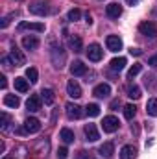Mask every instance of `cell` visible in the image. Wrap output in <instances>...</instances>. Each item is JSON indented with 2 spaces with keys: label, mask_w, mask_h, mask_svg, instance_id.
Listing matches in <instances>:
<instances>
[{
  "label": "cell",
  "mask_w": 157,
  "mask_h": 159,
  "mask_svg": "<svg viewBox=\"0 0 157 159\" xmlns=\"http://www.w3.org/2000/svg\"><path fill=\"white\" fill-rule=\"evenodd\" d=\"M50 54H52V63H54V67H56V69H63V63H65V59H67L65 50H63L61 46H52Z\"/></svg>",
  "instance_id": "cell-1"
},
{
  "label": "cell",
  "mask_w": 157,
  "mask_h": 159,
  "mask_svg": "<svg viewBox=\"0 0 157 159\" xmlns=\"http://www.w3.org/2000/svg\"><path fill=\"white\" fill-rule=\"evenodd\" d=\"M139 32H141L142 35H146V37L154 39V37L157 35L155 22H152V20H144V22H141V24H139Z\"/></svg>",
  "instance_id": "cell-2"
},
{
  "label": "cell",
  "mask_w": 157,
  "mask_h": 159,
  "mask_svg": "<svg viewBox=\"0 0 157 159\" xmlns=\"http://www.w3.org/2000/svg\"><path fill=\"white\" fill-rule=\"evenodd\" d=\"M87 57H89V61H100L102 57H104V50H102V46L98 44V43H92V44H89V48H87Z\"/></svg>",
  "instance_id": "cell-3"
},
{
  "label": "cell",
  "mask_w": 157,
  "mask_h": 159,
  "mask_svg": "<svg viewBox=\"0 0 157 159\" xmlns=\"http://www.w3.org/2000/svg\"><path fill=\"white\" fill-rule=\"evenodd\" d=\"M48 11H50L48 0H37L30 6V13H34V15H46Z\"/></svg>",
  "instance_id": "cell-4"
},
{
  "label": "cell",
  "mask_w": 157,
  "mask_h": 159,
  "mask_svg": "<svg viewBox=\"0 0 157 159\" xmlns=\"http://www.w3.org/2000/svg\"><path fill=\"white\" fill-rule=\"evenodd\" d=\"M118 126H120V122H118V119H117V117H113V115L105 117L104 122H102V128H104V131H105V133H113V131H117Z\"/></svg>",
  "instance_id": "cell-5"
},
{
  "label": "cell",
  "mask_w": 157,
  "mask_h": 159,
  "mask_svg": "<svg viewBox=\"0 0 157 159\" xmlns=\"http://www.w3.org/2000/svg\"><path fill=\"white\" fill-rule=\"evenodd\" d=\"M9 59H11V63H13L15 67H20V65H24V63H26V56H24L17 46H13V48H11V52H9Z\"/></svg>",
  "instance_id": "cell-6"
},
{
  "label": "cell",
  "mask_w": 157,
  "mask_h": 159,
  "mask_svg": "<svg viewBox=\"0 0 157 159\" xmlns=\"http://www.w3.org/2000/svg\"><path fill=\"white\" fill-rule=\"evenodd\" d=\"M65 109H67V117L70 120H78L81 115H83V111H81V107H79L78 104H72V102H69L67 106H65Z\"/></svg>",
  "instance_id": "cell-7"
},
{
  "label": "cell",
  "mask_w": 157,
  "mask_h": 159,
  "mask_svg": "<svg viewBox=\"0 0 157 159\" xmlns=\"http://www.w3.org/2000/svg\"><path fill=\"white\" fill-rule=\"evenodd\" d=\"M83 131H85V137H87L89 143H96V141L100 139V133H98V129H96L94 124H85Z\"/></svg>",
  "instance_id": "cell-8"
},
{
  "label": "cell",
  "mask_w": 157,
  "mask_h": 159,
  "mask_svg": "<svg viewBox=\"0 0 157 159\" xmlns=\"http://www.w3.org/2000/svg\"><path fill=\"white\" fill-rule=\"evenodd\" d=\"M24 129H26L28 133H37V131L41 129V122H39V119L28 117V119L24 120Z\"/></svg>",
  "instance_id": "cell-9"
},
{
  "label": "cell",
  "mask_w": 157,
  "mask_h": 159,
  "mask_svg": "<svg viewBox=\"0 0 157 159\" xmlns=\"http://www.w3.org/2000/svg\"><path fill=\"white\" fill-rule=\"evenodd\" d=\"M105 44H107V48H109L111 52H118V50H122V39H120L118 35H107Z\"/></svg>",
  "instance_id": "cell-10"
},
{
  "label": "cell",
  "mask_w": 157,
  "mask_h": 159,
  "mask_svg": "<svg viewBox=\"0 0 157 159\" xmlns=\"http://www.w3.org/2000/svg\"><path fill=\"white\" fill-rule=\"evenodd\" d=\"M67 93H69L70 98H79L81 96V87H79V83L76 80H70L67 83Z\"/></svg>",
  "instance_id": "cell-11"
},
{
  "label": "cell",
  "mask_w": 157,
  "mask_h": 159,
  "mask_svg": "<svg viewBox=\"0 0 157 159\" xmlns=\"http://www.w3.org/2000/svg\"><path fill=\"white\" fill-rule=\"evenodd\" d=\"M92 94H94L96 98H107V96L111 94V87H109L107 83H100V85H96V87H94Z\"/></svg>",
  "instance_id": "cell-12"
},
{
  "label": "cell",
  "mask_w": 157,
  "mask_h": 159,
  "mask_svg": "<svg viewBox=\"0 0 157 159\" xmlns=\"http://www.w3.org/2000/svg\"><path fill=\"white\" fill-rule=\"evenodd\" d=\"M41 96L37 94H32L30 98H28V102H26V107H28V111H32V113H35V111H39L41 109Z\"/></svg>",
  "instance_id": "cell-13"
},
{
  "label": "cell",
  "mask_w": 157,
  "mask_h": 159,
  "mask_svg": "<svg viewBox=\"0 0 157 159\" xmlns=\"http://www.w3.org/2000/svg\"><path fill=\"white\" fill-rule=\"evenodd\" d=\"M137 157V148L133 144H126L120 150V159H135Z\"/></svg>",
  "instance_id": "cell-14"
},
{
  "label": "cell",
  "mask_w": 157,
  "mask_h": 159,
  "mask_svg": "<svg viewBox=\"0 0 157 159\" xmlns=\"http://www.w3.org/2000/svg\"><path fill=\"white\" fill-rule=\"evenodd\" d=\"M105 13H107L109 19H118V17L122 15V6L113 2V4H109V6L105 7Z\"/></svg>",
  "instance_id": "cell-15"
},
{
  "label": "cell",
  "mask_w": 157,
  "mask_h": 159,
  "mask_svg": "<svg viewBox=\"0 0 157 159\" xmlns=\"http://www.w3.org/2000/svg\"><path fill=\"white\" fill-rule=\"evenodd\" d=\"M22 46H24V50H35L39 46V39L35 35H26V37H22Z\"/></svg>",
  "instance_id": "cell-16"
},
{
  "label": "cell",
  "mask_w": 157,
  "mask_h": 159,
  "mask_svg": "<svg viewBox=\"0 0 157 159\" xmlns=\"http://www.w3.org/2000/svg\"><path fill=\"white\" fill-rule=\"evenodd\" d=\"M19 30H34V32H44V24L43 22H20Z\"/></svg>",
  "instance_id": "cell-17"
},
{
  "label": "cell",
  "mask_w": 157,
  "mask_h": 159,
  "mask_svg": "<svg viewBox=\"0 0 157 159\" xmlns=\"http://www.w3.org/2000/svg\"><path fill=\"white\" fill-rule=\"evenodd\" d=\"M98 152H100V156H104V157L109 159L115 154V144H113V143H104V144L98 148Z\"/></svg>",
  "instance_id": "cell-18"
},
{
  "label": "cell",
  "mask_w": 157,
  "mask_h": 159,
  "mask_svg": "<svg viewBox=\"0 0 157 159\" xmlns=\"http://www.w3.org/2000/svg\"><path fill=\"white\" fill-rule=\"evenodd\" d=\"M70 72H72V76H83L87 72V65H83L81 61H74L70 65Z\"/></svg>",
  "instance_id": "cell-19"
},
{
  "label": "cell",
  "mask_w": 157,
  "mask_h": 159,
  "mask_svg": "<svg viewBox=\"0 0 157 159\" xmlns=\"http://www.w3.org/2000/svg\"><path fill=\"white\" fill-rule=\"evenodd\" d=\"M41 98H43V102H44L46 106H52V104L56 102V94H54L52 89H43V91H41Z\"/></svg>",
  "instance_id": "cell-20"
},
{
  "label": "cell",
  "mask_w": 157,
  "mask_h": 159,
  "mask_svg": "<svg viewBox=\"0 0 157 159\" xmlns=\"http://www.w3.org/2000/svg\"><path fill=\"white\" fill-rule=\"evenodd\" d=\"M69 46H70L74 52H81V50H83L81 37H79V35H70V37H69Z\"/></svg>",
  "instance_id": "cell-21"
},
{
  "label": "cell",
  "mask_w": 157,
  "mask_h": 159,
  "mask_svg": "<svg viewBox=\"0 0 157 159\" xmlns=\"http://www.w3.org/2000/svg\"><path fill=\"white\" fill-rule=\"evenodd\" d=\"M59 137H61V141H63L65 144L74 143V131H72V129H69V128H63V129L59 131Z\"/></svg>",
  "instance_id": "cell-22"
},
{
  "label": "cell",
  "mask_w": 157,
  "mask_h": 159,
  "mask_svg": "<svg viewBox=\"0 0 157 159\" xmlns=\"http://www.w3.org/2000/svg\"><path fill=\"white\" fill-rule=\"evenodd\" d=\"M4 106L15 109V107L20 106V100H19V96H15V94H6V96H4Z\"/></svg>",
  "instance_id": "cell-23"
},
{
  "label": "cell",
  "mask_w": 157,
  "mask_h": 159,
  "mask_svg": "<svg viewBox=\"0 0 157 159\" xmlns=\"http://www.w3.org/2000/svg\"><path fill=\"white\" fill-rule=\"evenodd\" d=\"M126 63H128V61H126V57H115V59H111V65H109V67H111V70L120 72V70L126 67Z\"/></svg>",
  "instance_id": "cell-24"
},
{
  "label": "cell",
  "mask_w": 157,
  "mask_h": 159,
  "mask_svg": "<svg viewBox=\"0 0 157 159\" xmlns=\"http://www.w3.org/2000/svg\"><path fill=\"white\" fill-rule=\"evenodd\" d=\"M48 150H50V143L46 139H43V141H39L35 144V154H39V156H46Z\"/></svg>",
  "instance_id": "cell-25"
},
{
  "label": "cell",
  "mask_w": 157,
  "mask_h": 159,
  "mask_svg": "<svg viewBox=\"0 0 157 159\" xmlns=\"http://www.w3.org/2000/svg\"><path fill=\"white\" fill-rule=\"evenodd\" d=\"M128 96L129 98H133V100H139L141 98V87L139 85H135V83H131V85H128Z\"/></svg>",
  "instance_id": "cell-26"
},
{
  "label": "cell",
  "mask_w": 157,
  "mask_h": 159,
  "mask_svg": "<svg viewBox=\"0 0 157 159\" xmlns=\"http://www.w3.org/2000/svg\"><path fill=\"white\" fill-rule=\"evenodd\" d=\"M15 89H17L19 93H26V91L30 89V83H28V80H24V78H15Z\"/></svg>",
  "instance_id": "cell-27"
},
{
  "label": "cell",
  "mask_w": 157,
  "mask_h": 159,
  "mask_svg": "<svg viewBox=\"0 0 157 159\" xmlns=\"http://www.w3.org/2000/svg\"><path fill=\"white\" fill-rule=\"evenodd\" d=\"M146 113L150 117H157V98H150L146 104Z\"/></svg>",
  "instance_id": "cell-28"
},
{
  "label": "cell",
  "mask_w": 157,
  "mask_h": 159,
  "mask_svg": "<svg viewBox=\"0 0 157 159\" xmlns=\"http://www.w3.org/2000/svg\"><path fill=\"white\" fill-rule=\"evenodd\" d=\"M135 113H137V107H135L133 104H128V106H124V117H126L128 120H133Z\"/></svg>",
  "instance_id": "cell-29"
},
{
  "label": "cell",
  "mask_w": 157,
  "mask_h": 159,
  "mask_svg": "<svg viewBox=\"0 0 157 159\" xmlns=\"http://www.w3.org/2000/svg\"><path fill=\"white\" fill-rule=\"evenodd\" d=\"M85 113H87L89 117H98V115H100V106H98V104H89V106L85 107Z\"/></svg>",
  "instance_id": "cell-30"
},
{
  "label": "cell",
  "mask_w": 157,
  "mask_h": 159,
  "mask_svg": "<svg viewBox=\"0 0 157 159\" xmlns=\"http://www.w3.org/2000/svg\"><path fill=\"white\" fill-rule=\"evenodd\" d=\"M26 78L30 80L32 83H35V81L39 80V72H37V69H34V67H30V69H26Z\"/></svg>",
  "instance_id": "cell-31"
},
{
  "label": "cell",
  "mask_w": 157,
  "mask_h": 159,
  "mask_svg": "<svg viewBox=\"0 0 157 159\" xmlns=\"http://www.w3.org/2000/svg\"><path fill=\"white\" fill-rule=\"evenodd\" d=\"M141 70H142V65H141V63H135V65H133V67H131V69L128 70V78H129V80L135 78V76H137V74H139Z\"/></svg>",
  "instance_id": "cell-32"
},
{
  "label": "cell",
  "mask_w": 157,
  "mask_h": 159,
  "mask_svg": "<svg viewBox=\"0 0 157 159\" xmlns=\"http://www.w3.org/2000/svg\"><path fill=\"white\" fill-rule=\"evenodd\" d=\"M79 19H81V11H79V9L74 7V9H70V11H69V20L76 22V20H79Z\"/></svg>",
  "instance_id": "cell-33"
},
{
  "label": "cell",
  "mask_w": 157,
  "mask_h": 159,
  "mask_svg": "<svg viewBox=\"0 0 157 159\" xmlns=\"http://www.w3.org/2000/svg\"><path fill=\"white\" fill-rule=\"evenodd\" d=\"M7 128H9V115L2 113V131H7Z\"/></svg>",
  "instance_id": "cell-34"
},
{
  "label": "cell",
  "mask_w": 157,
  "mask_h": 159,
  "mask_svg": "<svg viewBox=\"0 0 157 159\" xmlns=\"http://www.w3.org/2000/svg\"><path fill=\"white\" fill-rule=\"evenodd\" d=\"M67 157H69V150H67L65 146L59 148V150H57V159H67Z\"/></svg>",
  "instance_id": "cell-35"
},
{
  "label": "cell",
  "mask_w": 157,
  "mask_h": 159,
  "mask_svg": "<svg viewBox=\"0 0 157 159\" xmlns=\"http://www.w3.org/2000/svg\"><path fill=\"white\" fill-rule=\"evenodd\" d=\"M11 17H15V13H11V15H7V17H4V19H2V22H0V28H7V24H9V20H11Z\"/></svg>",
  "instance_id": "cell-36"
},
{
  "label": "cell",
  "mask_w": 157,
  "mask_h": 159,
  "mask_svg": "<svg viewBox=\"0 0 157 159\" xmlns=\"http://www.w3.org/2000/svg\"><path fill=\"white\" fill-rule=\"evenodd\" d=\"M129 54L139 57V56H142V50H141V48H131V50H129Z\"/></svg>",
  "instance_id": "cell-37"
},
{
  "label": "cell",
  "mask_w": 157,
  "mask_h": 159,
  "mask_svg": "<svg viewBox=\"0 0 157 159\" xmlns=\"http://www.w3.org/2000/svg\"><path fill=\"white\" fill-rule=\"evenodd\" d=\"M148 65H150V67H157V54H155V56H152V57L148 59Z\"/></svg>",
  "instance_id": "cell-38"
},
{
  "label": "cell",
  "mask_w": 157,
  "mask_h": 159,
  "mask_svg": "<svg viewBox=\"0 0 157 159\" xmlns=\"http://www.w3.org/2000/svg\"><path fill=\"white\" fill-rule=\"evenodd\" d=\"M0 87H2V89H6V87H7V81H6V76H0Z\"/></svg>",
  "instance_id": "cell-39"
},
{
  "label": "cell",
  "mask_w": 157,
  "mask_h": 159,
  "mask_svg": "<svg viewBox=\"0 0 157 159\" xmlns=\"http://www.w3.org/2000/svg\"><path fill=\"white\" fill-rule=\"evenodd\" d=\"M78 159H91V157H89V154H87V152H79V157Z\"/></svg>",
  "instance_id": "cell-40"
},
{
  "label": "cell",
  "mask_w": 157,
  "mask_h": 159,
  "mask_svg": "<svg viewBox=\"0 0 157 159\" xmlns=\"http://www.w3.org/2000/svg\"><path fill=\"white\" fill-rule=\"evenodd\" d=\"M85 20H87V24H92V17L89 13H85Z\"/></svg>",
  "instance_id": "cell-41"
},
{
  "label": "cell",
  "mask_w": 157,
  "mask_h": 159,
  "mask_svg": "<svg viewBox=\"0 0 157 159\" xmlns=\"http://www.w3.org/2000/svg\"><path fill=\"white\" fill-rule=\"evenodd\" d=\"M139 2H141V0H128V4H129V6H137Z\"/></svg>",
  "instance_id": "cell-42"
},
{
  "label": "cell",
  "mask_w": 157,
  "mask_h": 159,
  "mask_svg": "<svg viewBox=\"0 0 157 159\" xmlns=\"http://www.w3.org/2000/svg\"><path fill=\"white\" fill-rule=\"evenodd\" d=\"M117 106H120V102H118V100H115V102H111V109H115Z\"/></svg>",
  "instance_id": "cell-43"
},
{
  "label": "cell",
  "mask_w": 157,
  "mask_h": 159,
  "mask_svg": "<svg viewBox=\"0 0 157 159\" xmlns=\"http://www.w3.org/2000/svg\"><path fill=\"white\" fill-rule=\"evenodd\" d=\"M4 159H6V157H4Z\"/></svg>",
  "instance_id": "cell-44"
}]
</instances>
